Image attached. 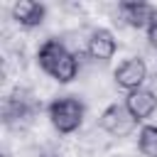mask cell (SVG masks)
<instances>
[{"mask_svg": "<svg viewBox=\"0 0 157 157\" xmlns=\"http://www.w3.org/2000/svg\"><path fill=\"white\" fill-rule=\"evenodd\" d=\"M49 120L59 132L69 135V132L78 130V125L83 120V103L74 96H61L49 103Z\"/></svg>", "mask_w": 157, "mask_h": 157, "instance_id": "2", "label": "cell"}, {"mask_svg": "<svg viewBox=\"0 0 157 157\" xmlns=\"http://www.w3.org/2000/svg\"><path fill=\"white\" fill-rule=\"evenodd\" d=\"M118 10H120V15H123V20L130 25V27H150L152 25V20L157 17V12H155V7L150 5V2H140V0H132V2H120L118 5Z\"/></svg>", "mask_w": 157, "mask_h": 157, "instance_id": "6", "label": "cell"}, {"mask_svg": "<svg viewBox=\"0 0 157 157\" xmlns=\"http://www.w3.org/2000/svg\"><path fill=\"white\" fill-rule=\"evenodd\" d=\"M147 39H150V44L152 47H157V17L152 20V25L147 27Z\"/></svg>", "mask_w": 157, "mask_h": 157, "instance_id": "10", "label": "cell"}, {"mask_svg": "<svg viewBox=\"0 0 157 157\" xmlns=\"http://www.w3.org/2000/svg\"><path fill=\"white\" fill-rule=\"evenodd\" d=\"M115 47H118L115 44V37L108 29H93L91 37H88V54H91V59L108 61V59H113Z\"/></svg>", "mask_w": 157, "mask_h": 157, "instance_id": "7", "label": "cell"}, {"mask_svg": "<svg viewBox=\"0 0 157 157\" xmlns=\"http://www.w3.org/2000/svg\"><path fill=\"white\" fill-rule=\"evenodd\" d=\"M135 125H137V120L132 118V113H130L123 103H113V105H108V108L101 113V128H103L108 135H113V137H125V135H130V132L135 130Z\"/></svg>", "mask_w": 157, "mask_h": 157, "instance_id": "3", "label": "cell"}, {"mask_svg": "<svg viewBox=\"0 0 157 157\" xmlns=\"http://www.w3.org/2000/svg\"><path fill=\"white\" fill-rule=\"evenodd\" d=\"M137 145L145 157H157V125H145L137 135Z\"/></svg>", "mask_w": 157, "mask_h": 157, "instance_id": "9", "label": "cell"}, {"mask_svg": "<svg viewBox=\"0 0 157 157\" xmlns=\"http://www.w3.org/2000/svg\"><path fill=\"white\" fill-rule=\"evenodd\" d=\"M125 108L132 113V118H135L137 123H140V120H147V118L157 110V96H155L150 88H137V91L128 93Z\"/></svg>", "mask_w": 157, "mask_h": 157, "instance_id": "5", "label": "cell"}, {"mask_svg": "<svg viewBox=\"0 0 157 157\" xmlns=\"http://www.w3.org/2000/svg\"><path fill=\"white\" fill-rule=\"evenodd\" d=\"M37 61H39V66H42L44 74H49L52 78H56L61 83L74 81L76 74H78V59H76V54L69 52L66 44L59 42V39H47L39 47V52H37Z\"/></svg>", "mask_w": 157, "mask_h": 157, "instance_id": "1", "label": "cell"}, {"mask_svg": "<svg viewBox=\"0 0 157 157\" xmlns=\"http://www.w3.org/2000/svg\"><path fill=\"white\" fill-rule=\"evenodd\" d=\"M113 76H115V83H118L120 88H125L128 93H132V91L142 88V83H145V78H147V66H145L142 59L132 56V59H125V61L115 69Z\"/></svg>", "mask_w": 157, "mask_h": 157, "instance_id": "4", "label": "cell"}, {"mask_svg": "<svg viewBox=\"0 0 157 157\" xmlns=\"http://www.w3.org/2000/svg\"><path fill=\"white\" fill-rule=\"evenodd\" d=\"M44 15H47L44 5L42 2H34V0H20L12 7V17L22 27H37V25H42L44 22Z\"/></svg>", "mask_w": 157, "mask_h": 157, "instance_id": "8", "label": "cell"}]
</instances>
